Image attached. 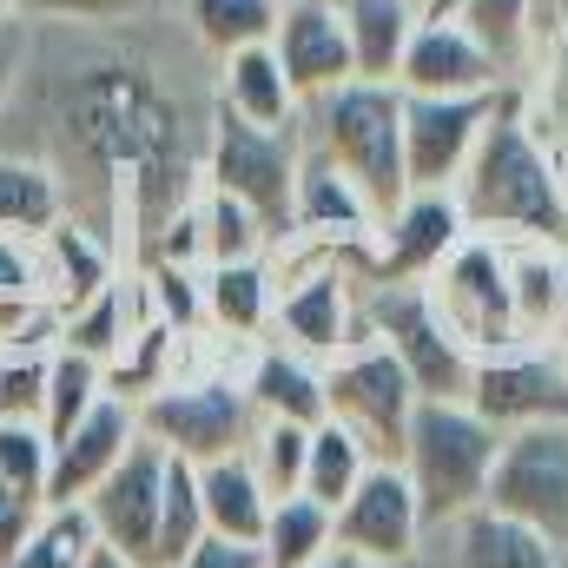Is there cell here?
I'll return each instance as SVG.
<instances>
[{
  "mask_svg": "<svg viewBox=\"0 0 568 568\" xmlns=\"http://www.w3.org/2000/svg\"><path fill=\"white\" fill-rule=\"evenodd\" d=\"M397 87L404 93H503L516 87L496 53L463 27V20H417L410 47H404V67H397Z\"/></svg>",
  "mask_w": 568,
  "mask_h": 568,
  "instance_id": "17",
  "label": "cell"
},
{
  "mask_svg": "<svg viewBox=\"0 0 568 568\" xmlns=\"http://www.w3.org/2000/svg\"><path fill=\"white\" fill-rule=\"evenodd\" d=\"M278 311V272L272 258H239V265H205V331L265 344Z\"/></svg>",
  "mask_w": 568,
  "mask_h": 568,
  "instance_id": "23",
  "label": "cell"
},
{
  "mask_svg": "<svg viewBox=\"0 0 568 568\" xmlns=\"http://www.w3.org/2000/svg\"><path fill=\"white\" fill-rule=\"evenodd\" d=\"M179 568H272V562H265V549H258V542H225V536H205V542H199V549H192Z\"/></svg>",
  "mask_w": 568,
  "mask_h": 568,
  "instance_id": "42",
  "label": "cell"
},
{
  "mask_svg": "<svg viewBox=\"0 0 568 568\" xmlns=\"http://www.w3.org/2000/svg\"><path fill=\"white\" fill-rule=\"evenodd\" d=\"M456 20L496 53V67L523 87L536 73V0H463Z\"/></svg>",
  "mask_w": 568,
  "mask_h": 568,
  "instance_id": "30",
  "label": "cell"
},
{
  "mask_svg": "<svg viewBox=\"0 0 568 568\" xmlns=\"http://www.w3.org/2000/svg\"><path fill=\"white\" fill-rule=\"evenodd\" d=\"M496 449H503V429L483 424L469 404H443V397H424L417 417H410V436H404V476L424 503V523L443 529L456 523L463 509L483 503L489 489V469H496Z\"/></svg>",
  "mask_w": 568,
  "mask_h": 568,
  "instance_id": "4",
  "label": "cell"
},
{
  "mask_svg": "<svg viewBox=\"0 0 568 568\" xmlns=\"http://www.w3.org/2000/svg\"><path fill=\"white\" fill-rule=\"evenodd\" d=\"M297 152H304L297 126L291 133H272V126H245L225 106H212L205 113L199 179L219 185V192H232L239 205H252L272 225V239H284L291 232V192H297Z\"/></svg>",
  "mask_w": 568,
  "mask_h": 568,
  "instance_id": "8",
  "label": "cell"
},
{
  "mask_svg": "<svg viewBox=\"0 0 568 568\" xmlns=\"http://www.w3.org/2000/svg\"><path fill=\"white\" fill-rule=\"evenodd\" d=\"M140 443V404H126V397H100L80 424L67 429L60 443H53V476H47V509H73V503H87L120 463H126V449Z\"/></svg>",
  "mask_w": 568,
  "mask_h": 568,
  "instance_id": "16",
  "label": "cell"
},
{
  "mask_svg": "<svg viewBox=\"0 0 568 568\" xmlns=\"http://www.w3.org/2000/svg\"><path fill=\"white\" fill-rule=\"evenodd\" d=\"M429 523H424V503L404 476V463H371L364 483L344 496L337 509V549L344 556H364L377 568H410L417 549H424Z\"/></svg>",
  "mask_w": 568,
  "mask_h": 568,
  "instance_id": "12",
  "label": "cell"
},
{
  "mask_svg": "<svg viewBox=\"0 0 568 568\" xmlns=\"http://www.w3.org/2000/svg\"><path fill=\"white\" fill-rule=\"evenodd\" d=\"M483 503L568 549V424L509 429L503 449H496Z\"/></svg>",
  "mask_w": 568,
  "mask_h": 568,
  "instance_id": "10",
  "label": "cell"
},
{
  "mask_svg": "<svg viewBox=\"0 0 568 568\" xmlns=\"http://www.w3.org/2000/svg\"><path fill=\"white\" fill-rule=\"evenodd\" d=\"M27 47H33V27H27V13H20V20L0 27V120H7L13 87H20V73H27Z\"/></svg>",
  "mask_w": 568,
  "mask_h": 568,
  "instance_id": "41",
  "label": "cell"
},
{
  "mask_svg": "<svg viewBox=\"0 0 568 568\" xmlns=\"http://www.w3.org/2000/svg\"><path fill=\"white\" fill-rule=\"evenodd\" d=\"M562 20H568V0H536V53H542V40H549Z\"/></svg>",
  "mask_w": 568,
  "mask_h": 568,
  "instance_id": "44",
  "label": "cell"
},
{
  "mask_svg": "<svg viewBox=\"0 0 568 568\" xmlns=\"http://www.w3.org/2000/svg\"><path fill=\"white\" fill-rule=\"evenodd\" d=\"M199 219H205V265H239V258H272L278 252L272 225L252 205H239L232 192L205 185V179H199Z\"/></svg>",
  "mask_w": 568,
  "mask_h": 568,
  "instance_id": "34",
  "label": "cell"
},
{
  "mask_svg": "<svg viewBox=\"0 0 568 568\" xmlns=\"http://www.w3.org/2000/svg\"><path fill=\"white\" fill-rule=\"evenodd\" d=\"M469 410L483 424L509 429H536V424H568V364L562 351H503L483 357L469 377Z\"/></svg>",
  "mask_w": 568,
  "mask_h": 568,
  "instance_id": "13",
  "label": "cell"
},
{
  "mask_svg": "<svg viewBox=\"0 0 568 568\" xmlns=\"http://www.w3.org/2000/svg\"><path fill=\"white\" fill-rule=\"evenodd\" d=\"M7 20H20V0H0V27H7Z\"/></svg>",
  "mask_w": 568,
  "mask_h": 568,
  "instance_id": "48",
  "label": "cell"
},
{
  "mask_svg": "<svg viewBox=\"0 0 568 568\" xmlns=\"http://www.w3.org/2000/svg\"><path fill=\"white\" fill-rule=\"evenodd\" d=\"M536 60H542V67H536L542 80H523V100H529L536 126L562 145L568 140V20L542 40V53H536Z\"/></svg>",
  "mask_w": 568,
  "mask_h": 568,
  "instance_id": "39",
  "label": "cell"
},
{
  "mask_svg": "<svg viewBox=\"0 0 568 568\" xmlns=\"http://www.w3.org/2000/svg\"><path fill=\"white\" fill-rule=\"evenodd\" d=\"M456 7H463V0H417L424 20H456Z\"/></svg>",
  "mask_w": 568,
  "mask_h": 568,
  "instance_id": "46",
  "label": "cell"
},
{
  "mask_svg": "<svg viewBox=\"0 0 568 568\" xmlns=\"http://www.w3.org/2000/svg\"><path fill=\"white\" fill-rule=\"evenodd\" d=\"M27 27L33 47L7 120L40 113L53 126V145H40L33 159H47L60 185L80 165L100 185L113 225H140L152 239L199 192L192 172L205 159V120H185L165 73L113 40L120 27H60V20H27Z\"/></svg>",
  "mask_w": 568,
  "mask_h": 568,
  "instance_id": "1",
  "label": "cell"
},
{
  "mask_svg": "<svg viewBox=\"0 0 568 568\" xmlns=\"http://www.w3.org/2000/svg\"><path fill=\"white\" fill-rule=\"evenodd\" d=\"M509 93V87H503ZM503 93H404V172L410 192H456L483 126L496 120Z\"/></svg>",
  "mask_w": 568,
  "mask_h": 568,
  "instance_id": "11",
  "label": "cell"
},
{
  "mask_svg": "<svg viewBox=\"0 0 568 568\" xmlns=\"http://www.w3.org/2000/svg\"><path fill=\"white\" fill-rule=\"evenodd\" d=\"M212 106H225L245 126H272V133H291L304 120V100L284 80L272 47H239V53L212 60Z\"/></svg>",
  "mask_w": 568,
  "mask_h": 568,
  "instance_id": "21",
  "label": "cell"
},
{
  "mask_svg": "<svg viewBox=\"0 0 568 568\" xmlns=\"http://www.w3.org/2000/svg\"><path fill=\"white\" fill-rule=\"evenodd\" d=\"M40 284H47L67 311L87 304L100 284H113V245H106L93 225H80V219L47 225V232H40Z\"/></svg>",
  "mask_w": 568,
  "mask_h": 568,
  "instance_id": "26",
  "label": "cell"
},
{
  "mask_svg": "<svg viewBox=\"0 0 568 568\" xmlns=\"http://www.w3.org/2000/svg\"><path fill=\"white\" fill-rule=\"evenodd\" d=\"M562 364H568V344H562Z\"/></svg>",
  "mask_w": 568,
  "mask_h": 568,
  "instance_id": "50",
  "label": "cell"
},
{
  "mask_svg": "<svg viewBox=\"0 0 568 568\" xmlns=\"http://www.w3.org/2000/svg\"><path fill=\"white\" fill-rule=\"evenodd\" d=\"M252 424H258V410L245 397V377H232V371H185L140 404V436L192 469L239 456Z\"/></svg>",
  "mask_w": 568,
  "mask_h": 568,
  "instance_id": "5",
  "label": "cell"
},
{
  "mask_svg": "<svg viewBox=\"0 0 568 568\" xmlns=\"http://www.w3.org/2000/svg\"><path fill=\"white\" fill-rule=\"evenodd\" d=\"M258 549H265L272 568H317L337 549V516L324 503H311V496H278Z\"/></svg>",
  "mask_w": 568,
  "mask_h": 568,
  "instance_id": "32",
  "label": "cell"
},
{
  "mask_svg": "<svg viewBox=\"0 0 568 568\" xmlns=\"http://www.w3.org/2000/svg\"><path fill=\"white\" fill-rule=\"evenodd\" d=\"M272 53H278L284 80L297 87V100H324V93H337L344 80H357L337 0H284Z\"/></svg>",
  "mask_w": 568,
  "mask_h": 568,
  "instance_id": "18",
  "label": "cell"
},
{
  "mask_svg": "<svg viewBox=\"0 0 568 568\" xmlns=\"http://www.w3.org/2000/svg\"><path fill=\"white\" fill-rule=\"evenodd\" d=\"M87 568H140V562H126V556H120V549H106V542H100V549H93V556H87Z\"/></svg>",
  "mask_w": 568,
  "mask_h": 568,
  "instance_id": "45",
  "label": "cell"
},
{
  "mask_svg": "<svg viewBox=\"0 0 568 568\" xmlns=\"http://www.w3.org/2000/svg\"><path fill=\"white\" fill-rule=\"evenodd\" d=\"M436 317L449 324V337L483 364V357H503V351H529L523 331H516V297H509V252L503 239H463L436 272L424 278Z\"/></svg>",
  "mask_w": 568,
  "mask_h": 568,
  "instance_id": "7",
  "label": "cell"
},
{
  "mask_svg": "<svg viewBox=\"0 0 568 568\" xmlns=\"http://www.w3.org/2000/svg\"><path fill=\"white\" fill-rule=\"evenodd\" d=\"M67 219V185L47 159L20 152V145L0 140V232H27L40 239L47 225Z\"/></svg>",
  "mask_w": 568,
  "mask_h": 568,
  "instance_id": "27",
  "label": "cell"
},
{
  "mask_svg": "<svg viewBox=\"0 0 568 568\" xmlns=\"http://www.w3.org/2000/svg\"><path fill=\"white\" fill-rule=\"evenodd\" d=\"M0 476L47 509V476H53V436L40 429V417H0Z\"/></svg>",
  "mask_w": 568,
  "mask_h": 568,
  "instance_id": "37",
  "label": "cell"
},
{
  "mask_svg": "<svg viewBox=\"0 0 568 568\" xmlns=\"http://www.w3.org/2000/svg\"><path fill=\"white\" fill-rule=\"evenodd\" d=\"M509 297H516V331L536 351L568 344V245L542 239H509Z\"/></svg>",
  "mask_w": 568,
  "mask_h": 568,
  "instance_id": "20",
  "label": "cell"
},
{
  "mask_svg": "<svg viewBox=\"0 0 568 568\" xmlns=\"http://www.w3.org/2000/svg\"><path fill=\"white\" fill-rule=\"evenodd\" d=\"M456 205L476 239H542L568 245V185H562V145L549 140L523 100V87L503 93L496 120L469 152L456 179Z\"/></svg>",
  "mask_w": 568,
  "mask_h": 568,
  "instance_id": "2",
  "label": "cell"
},
{
  "mask_svg": "<svg viewBox=\"0 0 568 568\" xmlns=\"http://www.w3.org/2000/svg\"><path fill=\"white\" fill-rule=\"evenodd\" d=\"M100 397H106V364H93V357L53 344V351H47V384H40V429L60 443Z\"/></svg>",
  "mask_w": 568,
  "mask_h": 568,
  "instance_id": "33",
  "label": "cell"
},
{
  "mask_svg": "<svg viewBox=\"0 0 568 568\" xmlns=\"http://www.w3.org/2000/svg\"><path fill=\"white\" fill-rule=\"evenodd\" d=\"M344 13V40H351V67L357 80H384L397 87V67H404V47L417 33V0H337Z\"/></svg>",
  "mask_w": 568,
  "mask_h": 568,
  "instance_id": "24",
  "label": "cell"
},
{
  "mask_svg": "<svg viewBox=\"0 0 568 568\" xmlns=\"http://www.w3.org/2000/svg\"><path fill=\"white\" fill-rule=\"evenodd\" d=\"M140 297V284L133 278H113L100 284L87 304H73L67 317H60V344L67 351H80V357H93V364H113L126 344H133V317H126V304Z\"/></svg>",
  "mask_w": 568,
  "mask_h": 568,
  "instance_id": "29",
  "label": "cell"
},
{
  "mask_svg": "<svg viewBox=\"0 0 568 568\" xmlns=\"http://www.w3.org/2000/svg\"><path fill=\"white\" fill-rule=\"evenodd\" d=\"M371 463H377V456H371L351 429L324 417V424H311V449H304V489H297V496H311V503H324V509L337 516V509H344V496L364 483V469H371Z\"/></svg>",
  "mask_w": 568,
  "mask_h": 568,
  "instance_id": "31",
  "label": "cell"
},
{
  "mask_svg": "<svg viewBox=\"0 0 568 568\" xmlns=\"http://www.w3.org/2000/svg\"><path fill=\"white\" fill-rule=\"evenodd\" d=\"M417 384L404 377V364L384 351V344H351L337 364H324V410L331 424H344L377 463H397L404 456V436L417 417Z\"/></svg>",
  "mask_w": 568,
  "mask_h": 568,
  "instance_id": "9",
  "label": "cell"
},
{
  "mask_svg": "<svg viewBox=\"0 0 568 568\" xmlns=\"http://www.w3.org/2000/svg\"><path fill=\"white\" fill-rule=\"evenodd\" d=\"M436 536H443V568H568L562 542H549L542 529H529V523H516L489 503L463 509Z\"/></svg>",
  "mask_w": 568,
  "mask_h": 568,
  "instance_id": "19",
  "label": "cell"
},
{
  "mask_svg": "<svg viewBox=\"0 0 568 568\" xmlns=\"http://www.w3.org/2000/svg\"><path fill=\"white\" fill-rule=\"evenodd\" d=\"M199 509H205V536H225V542H265L272 496H265V483L252 476L245 456H219V463L199 469Z\"/></svg>",
  "mask_w": 568,
  "mask_h": 568,
  "instance_id": "25",
  "label": "cell"
},
{
  "mask_svg": "<svg viewBox=\"0 0 568 568\" xmlns=\"http://www.w3.org/2000/svg\"><path fill=\"white\" fill-rule=\"evenodd\" d=\"M165 469H172V456L159 449V443H133L126 449V463L80 503L87 509V523H93V536L106 542V549H120L126 562L152 568V549H159V509H165Z\"/></svg>",
  "mask_w": 568,
  "mask_h": 568,
  "instance_id": "14",
  "label": "cell"
},
{
  "mask_svg": "<svg viewBox=\"0 0 568 568\" xmlns=\"http://www.w3.org/2000/svg\"><path fill=\"white\" fill-rule=\"evenodd\" d=\"M140 297L152 304V317L179 337H199L205 331V272H185V265H145Z\"/></svg>",
  "mask_w": 568,
  "mask_h": 568,
  "instance_id": "38",
  "label": "cell"
},
{
  "mask_svg": "<svg viewBox=\"0 0 568 568\" xmlns=\"http://www.w3.org/2000/svg\"><path fill=\"white\" fill-rule=\"evenodd\" d=\"M245 377V397L258 417H278V424H324V364L291 351V344H252V364L239 371Z\"/></svg>",
  "mask_w": 568,
  "mask_h": 568,
  "instance_id": "22",
  "label": "cell"
},
{
  "mask_svg": "<svg viewBox=\"0 0 568 568\" xmlns=\"http://www.w3.org/2000/svg\"><path fill=\"white\" fill-rule=\"evenodd\" d=\"M304 449H311V429H304V424L258 417L239 456L252 463V476H258V483H265V496L278 503V496H297V489H304Z\"/></svg>",
  "mask_w": 568,
  "mask_h": 568,
  "instance_id": "36",
  "label": "cell"
},
{
  "mask_svg": "<svg viewBox=\"0 0 568 568\" xmlns=\"http://www.w3.org/2000/svg\"><path fill=\"white\" fill-rule=\"evenodd\" d=\"M317 568H377V562H364V556H344V549H331V556H324Z\"/></svg>",
  "mask_w": 568,
  "mask_h": 568,
  "instance_id": "47",
  "label": "cell"
},
{
  "mask_svg": "<svg viewBox=\"0 0 568 568\" xmlns=\"http://www.w3.org/2000/svg\"><path fill=\"white\" fill-rule=\"evenodd\" d=\"M40 516H47V509H40V503H27V496L0 476V556H7V549H20V536H27Z\"/></svg>",
  "mask_w": 568,
  "mask_h": 568,
  "instance_id": "43",
  "label": "cell"
},
{
  "mask_svg": "<svg viewBox=\"0 0 568 568\" xmlns=\"http://www.w3.org/2000/svg\"><path fill=\"white\" fill-rule=\"evenodd\" d=\"M562 185H568V140H562Z\"/></svg>",
  "mask_w": 568,
  "mask_h": 568,
  "instance_id": "49",
  "label": "cell"
},
{
  "mask_svg": "<svg viewBox=\"0 0 568 568\" xmlns=\"http://www.w3.org/2000/svg\"><path fill=\"white\" fill-rule=\"evenodd\" d=\"M159 0H20L27 20H60V27H133Z\"/></svg>",
  "mask_w": 568,
  "mask_h": 568,
  "instance_id": "40",
  "label": "cell"
},
{
  "mask_svg": "<svg viewBox=\"0 0 568 568\" xmlns=\"http://www.w3.org/2000/svg\"><path fill=\"white\" fill-rule=\"evenodd\" d=\"M463 239H469V219H463L456 192H404V205L384 212V225L371 232V265H364V278L424 284Z\"/></svg>",
  "mask_w": 568,
  "mask_h": 568,
  "instance_id": "15",
  "label": "cell"
},
{
  "mask_svg": "<svg viewBox=\"0 0 568 568\" xmlns=\"http://www.w3.org/2000/svg\"><path fill=\"white\" fill-rule=\"evenodd\" d=\"M297 133L371 199L377 225H384V212L404 205V192H410V172H404V87L344 80L337 93L304 100Z\"/></svg>",
  "mask_w": 568,
  "mask_h": 568,
  "instance_id": "3",
  "label": "cell"
},
{
  "mask_svg": "<svg viewBox=\"0 0 568 568\" xmlns=\"http://www.w3.org/2000/svg\"><path fill=\"white\" fill-rule=\"evenodd\" d=\"M284 0H179V20L199 53L225 60L239 47H272Z\"/></svg>",
  "mask_w": 568,
  "mask_h": 568,
  "instance_id": "28",
  "label": "cell"
},
{
  "mask_svg": "<svg viewBox=\"0 0 568 568\" xmlns=\"http://www.w3.org/2000/svg\"><path fill=\"white\" fill-rule=\"evenodd\" d=\"M364 337L384 344L404 377L417 384V397H443V404H469V377L476 357L449 337V324L436 317L424 284H390V278H364Z\"/></svg>",
  "mask_w": 568,
  "mask_h": 568,
  "instance_id": "6",
  "label": "cell"
},
{
  "mask_svg": "<svg viewBox=\"0 0 568 568\" xmlns=\"http://www.w3.org/2000/svg\"><path fill=\"white\" fill-rule=\"evenodd\" d=\"M93 549H100V536H93L87 509L73 503V509H47V516L20 536V549L0 556V568H87Z\"/></svg>",
  "mask_w": 568,
  "mask_h": 568,
  "instance_id": "35",
  "label": "cell"
}]
</instances>
